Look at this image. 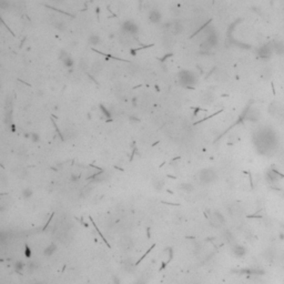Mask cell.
<instances>
[{"mask_svg": "<svg viewBox=\"0 0 284 284\" xmlns=\"http://www.w3.org/2000/svg\"><path fill=\"white\" fill-rule=\"evenodd\" d=\"M179 81L184 87H193L196 83V75L191 71H182L179 73Z\"/></svg>", "mask_w": 284, "mask_h": 284, "instance_id": "6da1fadb", "label": "cell"}, {"mask_svg": "<svg viewBox=\"0 0 284 284\" xmlns=\"http://www.w3.org/2000/svg\"><path fill=\"white\" fill-rule=\"evenodd\" d=\"M266 180L269 181V183L273 188L280 189L281 185H282V180H284V177L281 173H279L278 171H270L266 175Z\"/></svg>", "mask_w": 284, "mask_h": 284, "instance_id": "7a4b0ae2", "label": "cell"}, {"mask_svg": "<svg viewBox=\"0 0 284 284\" xmlns=\"http://www.w3.org/2000/svg\"><path fill=\"white\" fill-rule=\"evenodd\" d=\"M121 30L122 32L125 33V35L129 36H135L139 31V28H138V25L135 23L133 20H125V22L122 23L121 26Z\"/></svg>", "mask_w": 284, "mask_h": 284, "instance_id": "3957f363", "label": "cell"}, {"mask_svg": "<svg viewBox=\"0 0 284 284\" xmlns=\"http://www.w3.org/2000/svg\"><path fill=\"white\" fill-rule=\"evenodd\" d=\"M199 179L202 183H211L216 179V174L213 170L204 169L200 172Z\"/></svg>", "mask_w": 284, "mask_h": 284, "instance_id": "277c9868", "label": "cell"}, {"mask_svg": "<svg viewBox=\"0 0 284 284\" xmlns=\"http://www.w3.org/2000/svg\"><path fill=\"white\" fill-rule=\"evenodd\" d=\"M161 19H162V15L159 10L153 9L149 12V20L152 23H159Z\"/></svg>", "mask_w": 284, "mask_h": 284, "instance_id": "5b68a950", "label": "cell"}, {"mask_svg": "<svg viewBox=\"0 0 284 284\" xmlns=\"http://www.w3.org/2000/svg\"><path fill=\"white\" fill-rule=\"evenodd\" d=\"M88 41L90 42V45L92 46H98L100 43V37L98 35H92L89 37Z\"/></svg>", "mask_w": 284, "mask_h": 284, "instance_id": "8992f818", "label": "cell"}, {"mask_svg": "<svg viewBox=\"0 0 284 284\" xmlns=\"http://www.w3.org/2000/svg\"><path fill=\"white\" fill-rule=\"evenodd\" d=\"M234 253L238 256H242V255L245 254V249L243 248V246H241V245H236V246H234Z\"/></svg>", "mask_w": 284, "mask_h": 284, "instance_id": "52a82bcc", "label": "cell"}, {"mask_svg": "<svg viewBox=\"0 0 284 284\" xmlns=\"http://www.w3.org/2000/svg\"><path fill=\"white\" fill-rule=\"evenodd\" d=\"M48 250H45V253L46 255H51L52 254V252H55V249H56V245H53V244H51L49 246V248H47Z\"/></svg>", "mask_w": 284, "mask_h": 284, "instance_id": "ba28073f", "label": "cell"}, {"mask_svg": "<svg viewBox=\"0 0 284 284\" xmlns=\"http://www.w3.org/2000/svg\"><path fill=\"white\" fill-rule=\"evenodd\" d=\"M30 195H31V191H30L29 189H27L23 191V196H25V198H29Z\"/></svg>", "mask_w": 284, "mask_h": 284, "instance_id": "9c48e42d", "label": "cell"}]
</instances>
